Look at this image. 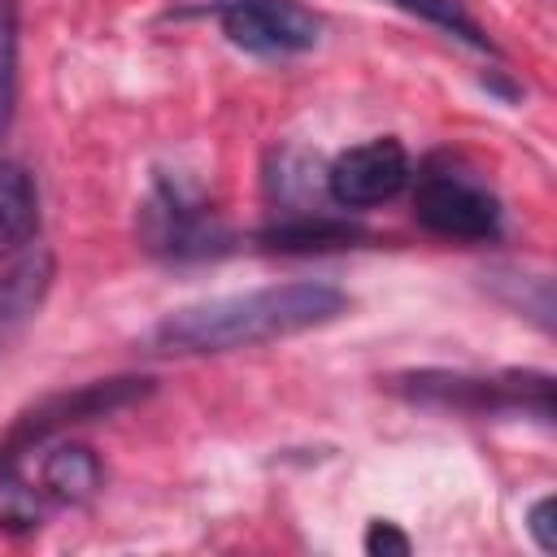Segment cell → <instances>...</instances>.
Listing matches in <instances>:
<instances>
[{
	"label": "cell",
	"instance_id": "1",
	"mask_svg": "<svg viewBox=\"0 0 557 557\" xmlns=\"http://www.w3.org/2000/svg\"><path fill=\"white\" fill-rule=\"evenodd\" d=\"M344 313H348V296L331 283H313V278L274 283V287L231 292V296H213V300L165 313L148 331V348L165 357L235 352V348H257V344L331 326Z\"/></svg>",
	"mask_w": 557,
	"mask_h": 557
},
{
	"label": "cell",
	"instance_id": "2",
	"mask_svg": "<svg viewBox=\"0 0 557 557\" xmlns=\"http://www.w3.org/2000/svg\"><path fill=\"white\" fill-rule=\"evenodd\" d=\"M400 396L457 413H535L553 422V379L548 374H461V370H413L392 383Z\"/></svg>",
	"mask_w": 557,
	"mask_h": 557
},
{
	"label": "cell",
	"instance_id": "3",
	"mask_svg": "<svg viewBox=\"0 0 557 557\" xmlns=\"http://www.w3.org/2000/svg\"><path fill=\"white\" fill-rule=\"evenodd\" d=\"M152 392V379H135V374H122V379H91V383H78L70 392H57V396H44L39 405H30L26 413H17V422L4 431L0 440V474L13 470L26 453H35L39 444H48L57 431H70L74 422H91V418H109L135 400H144Z\"/></svg>",
	"mask_w": 557,
	"mask_h": 557
},
{
	"label": "cell",
	"instance_id": "4",
	"mask_svg": "<svg viewBox=\"0 0 557 557\" xmlns=\"http://www.w3.org/2000/svg\"><path fill=\"white\" fill-rule=\"evenodd\" d=\"M413 218L440 239L483 244L500 231V200L470 174L431 165L413 187Z\"/></svg>",
	"mask_w": 557,
	"mask_h": 557
},
{
	"label": "cell",
	"instance_id": "5",
	"mask_svg": "<svg viewBox=\"0 0 557 557\" xmlns=\"http://www.w3.org/2000/svg\"><path fill=\"white\" fill-rule=\"evenodd\" d=\"M222 35L257 57L309 52L322 35V22L300 0H226L218 9Z\"/></svg>",
	"mask_w": 557,
	"mask_h": 557
},
{
	"label": "cell",
	"instance_id": "6",
	"mask_svg": "<svg viewBox=\"0 0 557 557\" xmlns=\"http://www.w3.org/2000/svg\"><path fill=\"white\" fill-rule=\"evenodd\" d=\"M409 152L400 139H366L344 148L326 170V196L339 209H374L405 191L409 183Z\"/></svg>",
	"mask_w": 557,
	"mask_h": 557
},
{
	"label": "cell",
	"instance_id": "7",
	"mask_svg": "<svg viewBox=\"0 0 557 557\" xmlns=\"http://www.w3.org/2000/svg\"><path fill=\"white\" fill-rule=\"evenodd\" d=\"M52 274H57V265H52L48 248H26L17 261L0 265V352L39 313V305L52 287Z\"/></svg>",
	"mask_w": 557,
	"mask_h": 557
},
{
	"label": "cell",
	"instance_id": "8",
	"mask_svg": "<svg viewBox=\"0 0 557 557\" xmlns=\"http://www.w3.org/2000/svg\"><path fill=\"white\" fill-rule=\"evenodd\" d=\"M39 235V187L17 161H0V265Z\"/></svg>",
	"mask_w": 557,
	"mask_h": 557
},
{
	"label": "cell",
	"instance_id": "9",
	"mask_svg": "<svg viewBox=\"0 0 557 557\" xmlns=\"http://www.w3.org/2000/svg\"><path fill=\"white\" fill-rule=\"evenodd\" d=\"M100 487V461L83 444H57L39 457V487L35 496L48 505H83Z\"/></svg>",
	"mask_w": 557,
	"mask_h": 557
},
{
	"label": "cell",
	"instance_id": "10",
	"mask_svg": "<svg viewBox=\"0 0 557 557\" xmlns=\"http://www.w3.org/2000/svg\"><path fill=\"white\" fill-rule=\"evenodd\" d=\"M152 222H157V231H152L157 248L178 252V257L183 252H209L218 239V226L200 213V205H187L183 196H165L161 205H152Z\"/></svg>",
	"mask_w": 557,
	"mask_h": 557
},
{
	"label": "cell",
	"instance_id": "11",
	"mask_svg": "<svg viewBox=\"0 0 557 557\" xmlns=\"http://www.w3.org/2000/svg\"><path fill=\"white\" fill-rule=\"evenodd\" d=\"M261 239L283 252H313V248H344L357 239V231L348 222H331V218H296L287 226L265 231Z\"/></svg>",
	"mask_w": 557,
	"mask_h": 557
},
{
	"label": "cell",
	"instance_id": "12",
	"mask_svg": "<svg viewBox=\"0 0 557 557\" xmlns=\"http://www.w3.org/2000/svg\"><path fill=\"white\" fill-rule=\"evenodd\" d=\"M17 113V0H0V144Z\"/></svg>",
	"mask_w": 557,
	"mask_h": 557
},
{
	"label": "cell",
	"instance_id": "13",
	"mask_svg": "<svg viewBox=\"0 0 557 557\" xmlns=\"http://www.w3.org/2000/svg\"><path fill=\"white\" fill-rule=\"evenodd\" d=\"M392 4H400V9H409V13H418V17H426V22H435V26L453 30V35H461V39L474 44V48H492V39L479 30V22H474L457 0H392Z\"/></svg>",
	"mask_w": 557,
	"mask_h": 557
},
{
	"label": "cell",
	"instance_id": "14",
	"mask_svg": "<svg viewBox=\"0 0 557 557\" xmlns=\"http://www.w3.org/2000/svg\"><path fill=\"white\" fill-rule=\"evenodd\" d=\"M409 548L413 544L396 522H370V531H366V553L370 557H405Z\"/></svg>",
	"mask_w": 557,
	"mask_h": 557
},
{
	"label": "cell",
	"instance_id": "15",
	"mask_svg": "<svg viewBox=\"0 0 557 557\" xmlns=\"http://www.w3.org/2000/svg\"><path fill=\"white\" fill-rule=\"evenodd\" d=\"M553 496H540L535 505H531V513H527V531L535 535V544L544 548V553H553L557 548V531H553Z\"/></svg>",
	"mask_w": 557,
	"mask_h": 557
}]
</instances>
